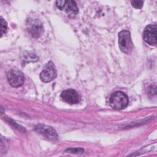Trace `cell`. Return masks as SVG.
Returning <instances> with one entry per match:
<instances>
[{"label": "cell", "instance_id": "6da1fadb", "mask_svg": "<svg viewBox=\"0 0 157 157\" xmlns=\"http://www.w3.org/2000/svg\"><path fill=\"white\" fill-rule=\"evenodd\" d=\"M128 102V96L121 91H115L110 98V105L115 110H121L126 108Z\"/></svg>", "mask_w": 157, "mask_h": 157}, {"label": "cell", "instance_id": "7a4b0ae2", "mask_svg": "<svg viewBox=\"0 0 157 157\" xmlns=\"http://www.w3.org/2000/svg\"><path fill=\"white\" fill-rule=\"evenodd\" d=\"M118 44L120 48L123 52L126 54L131 52L133 48V44L129 31L122 30L118 33Z\"/></svg>", "mask_w": 157, "mask_h": 157}, {"label": "cell", "instance_id": "3957f363", "mask_svg": "<svg viewBox=\"0 0 157 157\" xmlns=\"http://www.w3.org/2000/svg\"><path fill=\"white\" fill-rule=\"evenodd\" d=\"M56 5L60 10H64L69 17H74L78 12V9L74 1H57Z\"/></svg>", "mask_w": 157, "mask_h": 157}, {"label": "cell", "instance_id": "277c9868", "mask_svg": "<svg viewBox=\"0 0 157 157\" xmlns=\"http://www.w3.org/2000/svg\"><path fill=\"white\" fill-rule=\"evenodd\" d=\"M56 76V69L52 61H49L47 63L40 74V78L44 82H50L55 79Z\"/></svg>", "mask_w": 157, "mask_h": 157}, {"label": "cell", "instance_id": "5b68a950", "mask_svg": "<svg viewBox=\"0 0 157 157\" xmlns=\"http://www.w3.org/2000/svg\"><path fill=\"white\" fill-rule=\"evenodd\" d=\"M7 78L9 84L15 88L21 86L25 80L23 74L17 69H12L9 71Z\"/></svg>", "mask_w": 157, "mask_h": 157}, {"label": "cell", "instance_id": "8992f818", "mask_svg": "<svg viewBox=\"0 0 157 157\" xmlns=\"http://www.w3.org/2000/svg\"><path fill=\"white\" fill-rule=\"evenodd\" d=\"M28 33L35 38L40 37L44 33L42 23L38 19H29L26 23Z\"/></svg>", "mask_w": 157, "mask_h": 157}, {"label": "cell", "instance_id": "52a82bcc", "mask_svg": "<svg viewBox=\"0 0 157 157\" xmlns=\"http://www.w3.org/2000/svg\"><path fill=\"white\" fill-rule=\"evenodd\" d=\"M156 25H148L144 29L143 33V39L147 44L150 45L155 46L157 44L156 36Z\"/></svg>", "mask_w": 157, "mask_h": 157}, {"label": "cell", "instance_id": "ba28073f", "mask_svg": "<svg viewBox=\"0 0 157 157\" xmlns=\"http://www.w3.org/2000/svg\"><path fill=\"white\" fill-rule=\"evenodd\" d=\"M34 130L48 139L56 140L58 139V135L56 131L50 126L39 124L35 126Z\"/></svg>", "mask_w": 157, "mask_h": 157}, {"label": "cell", "instance_id": "9c48e42d", "mask_svg": "<svg viewBox=\"0 0 157 157\" xmlns=\"http://www.w3.org/2000/svg\"><path fill=\"white\" fill-rule=\"evenodd\" d=\"M62 99L69 104H77L80 101V96L78 93L73 89H67L64 90L61 94Z\"/></svg>", "mask_w": 157, "mask_h": 157}, {"label": "cell", "instance_id": "30bf717a", "mask_svg": "<svg viewBox=\"0 0 157 157\" xmlns=\"http://www.w3.org/2000/svg\"><path fill=\"white\" fill-rule=\"evenodd\" d=\"M7 22L5 21L4 19H3L2 17L1 18V36L2 37L4 34L7 31Z\"/></svg>", "mask_w": 157, "mask_h": 157}, {"label": "cell", "instance_id": "8fae6325", "mask_svg": "<svg viewBox=\"0 0 157 157\" xmlns=\"http://www.w3.org/2000/svg\"><path fill=\"white\" fill-rule=\"evenodd\" d=\"M132 7L136 9H140L142 7L144 4V1L141 0H133L131 1Z\"/></svg>", "mask_w": 157, "mask_h": 157}, {"label": "cell", "instance_id": "7c38bea8", "mask_svg": "<svg viewBox=\"0 0 157 157\" xmlns=\"http://www.w3.org/2000/svg\"><path fill=\"white\" fill-rule=\"evenodd\" d=\"M66 151L72 153H82L84 151V150L82 148H67Z\"/></svg>", "mask_w": 157, "mask_h": 157}]
</instances>
